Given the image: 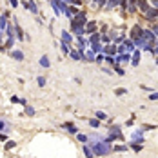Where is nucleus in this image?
<instances>
[{
  "label": "nucleus",
  "mask_w": 158,
  "mask_h": 158,
  "mask_svg": "<svg viewBox=\"0 0 158 158\" xmlns=\"http://www.w3.org/2000/svg\"><path fill=\"white\" fill-rule=\"evenodd\" d=\"M15 40H16V36H15V35H6V42H4V46H6V49H7V51H11V49H13Z\"/></svg>",
  "instance_id": "f3484780"
},
{
  "label": "nucleus",
  "mask_w": 158,
  "mask_h": 158,
  "mask_svg": "<svg viewBox=\"0 0 158 158\" xmlns=\"http://www.w3.org/2000/svg\"><path fill=\"white\" fill-rule=\"evenodd\" d=\"M13 24H15V33H16V40H26V33H24V29L18 26V20H16V16H13Z\"/></svg>",
  "instance_id": "1a4fd4ad"
},
{
  "label": "nucleus",
  "mask_w": 158,
  "mask_h": 158,
  "mask_svg": "<svg viewBox=\"0 0 158 158\" xmlns=\"http://www.w3.org/2000/svg\"><path fill=\"white\" fill-rule=\"evenodd\" d=\"M24 113L27 114V117H35V114H36V111L31 107V105H24Z\"/></svg>",
  "instance_id": "c85d7f7f"
},
{
  "label": "nucleus",
  "mask_w": 158,
  "mask_h": 158,
  "mask_svg": "<svg viewBox=\"0 0 158 158\" xmlns=\"http://www.w3.org/2000/svg\"><path fill=\"white\" fill-rule=\"evenodd\" d=\"M151 31H153V33L158 36V24H156V22H153V24H151Z\"/></svg>",
  "instance_id": "79ce46f5"
},
{
  "label": "nucleus",
  "mask_w": 158,
  "mask_h": 158,
  "mask_svg": "<svg viewBox=\"0 0 158 158\" xmlns=\"http://www.w3.org/2000/svg\"><path fill=\"white\" fill-rule=\"evenodd\" d=\"M60 36H62V42H66V44H67L69 47H73V36H71V33H69L67 29H64V31H62V33H60Z\"/></svg>",
  "instance_id": "4468645a"
},
{
  "label": "nucleus",
  "mask_w": 158,
  "mask_h": 158,
  "mask_svg": "<svg viewBox=\"0 0 158 158\" xmlns=\"http://www.w3.org/2000/svg\"><path fill=\"white\" fill-rule=\"evenodd\" d=\"M4 42H6V31L0 29V44H4Z\"/></svg>",
  "instance_id": "37998d69"
},
{
  "label": "nucleus",
  "mask_w": 158,
  "mask_h": 158,
  "mask_svg": "<svg viewBox=\"0 0 158 158\" xmlns=\"http://www.w3.org/2000/svg\"><path fill=\"white\" fill-rule=\"evenodd\" d=\"M114 94H117V97H124V94H127V89L125 87H117L114 89Z\"/></svg>",
  "instance_id": "473e14b6"
},
{
  "label": "nucleus",
  "mask_w": 158,
  "mask_h": 158,
  "mask_svg": "<svg viewBox=\"0 0 158 158\" xmlns=\"http://www.w3.org/2000/svg\"><path fill=\"white\" fill-rule=\"evenodd\" d=\"M6 129H9V124L4 118H0V131H6Z\"/></svg>",
  "instance_id": "c9c22d12"
},
{
  "label": "nucleus",
  "mask_w": 158,
  "mask_h": 158,
  "mask_svg": "<svg viewBox=\"0 0 158 158\" xmlns=\"http://www.w3.org/2000/svg\"><path fill=\"white\" fill-rule=\"evenodd\" d=\"M64 2L69 6H82V0H64Z\"/></svg>",
  "instance_id": "e433bc0d"
},
{
  "label": "nucleus",
  "mask_w": 158,
  "mask_h": 158,
  "mask_svg": "<svg viewBox=\"0 0 158 158\" xmlns=\"http://www.w3.org/2000/svg\"><path fill=\"white\" fill-rule=\"evenodd\" d=\"M142 38H144V40H147V42H153V44H154L158 36L153 33V31H151V27H149V29H144V31H142Z\"/></svg>",
  "instance_id": "9d476101"
},
{
  "label": "nucleus",
  "mask_w": 158,
  "mask_h": 158,
  "mask_svg": "<svg viewBox=\"0 0 158 158\" xmlns=\"http://www.w3.org/2000/svg\"><path fill=\"white\" fill-rule=\"evenodd\" d=\"M124 46H125V49H127L129 53H133V51L136 49V46H134V40H131V38H125V40H124Z\"/></svg>",
  "instance_id": "412c9836"
},
{
  "label": "nucleus",
  "mask_w": 158,
  "mask_h": 158,
  "mask_svg": "<svg viewBox=\"0 0 158 158\" xmlns=\"http://www.w3.org/2000/svg\"><path fill=\"white\" fill-rule=\"evenodd\" d=\"M125 127H133V120H127V122H125Z\"/></svg>",
  "instance_id": "8fccbe9b"
},
{
  "label": "nucleus",
  "mask_w": 158,
  "mask_h": 158,
  "mask_svg": "<svg viewBox=\"0 0 158 158\" xmlns=\"http://www.w3.org/2000/svg\"><path fill=\"white\" fill-rule=\"evenodd\" d=\"M20 4H22L29 13H33V15H38V13H40V11H38V7H36V4L33 2V0H22Z\"/></svg>",
  "instance_id": "20e7f679"
},
{
  "label": "nucleus",
  "mask_w": 158,
  "mask_h": 158,
  "mask_svg": "<svg viewBox=\"0 0 158 158\" xmlns=\"http://www.w3.org/2000/svg\"><path fill=\"white\" fill-rule=\"evenodd\" d=\"M154 62H156V66H158V56H154Z\"/></svg>",
  "instance_id": "603ef678"
},
{
  "label": "nucleus",
  "mask_w": 158,
  "mask_h": 158,
  "mask_svg": "<svg viewBox=\"0 0 158 158\" xmlns=\"http://www.w3.org/2000/svg\"><path fill=\"white\" fill-rule=\"evenodd\" d=\"M100 122H102L100 118H97V117H94V118H91V120H89V125H91L93 129H98V127H100Z\"/></svg>",
  "instance_id": "bb28decb"
},
{
  "label": "nucleus",
  "mask_w": 158,
  "mask_h": 158,
  "mask_svg": "<svg viewBox=\"0 0 158 158\" xmlns=\"http://www.w3.org/2000/svg\"><path fill=\"white\" fill-rule=\"evenodd\" d=\"M91 147H93L94 156H107V154H111V151H113L111 144H107L104 138H102V140H97V142H91Z\"/></svg>",
  "instance_id": "f257e3e1"
},
{
  "label": "nucleus",
  "mask_w": 158,
  "mask_h": 158,
  "mask_svg": "<svg viewBox=\"0 0 158 158\" xmlns=\"http://www.w3.org/2000/svg\"><path fill=\"white\" fill-rule=\"evenodd\" d=\"M36 84H38V87H44L46 84H47V78L46 76H38L36 78Z\"/></svg>",
  "instance_id": "f704fd0d"
},
{
  "label": "nucleus",
  "mask_w": 158,
  "mask_h": 158,
  "mask_svg": "<svg viewBox=\"0 0 158 158\" xmlns=\"http://www.w3.org/2000/svg\"><path fill=\"white\" fill-rule=\"evenodd\" d=\"M129 144H145V138H144V131H142V129H138V131H136V133L131 136Z\"/></svg>",
  "instance_id": "423d86ee"
},
{
  "label": "nucleus",
  "mask_w": 158,
  "mask_h": 158,
  "mask_svg": "<svg viewBox=\"0 0 158 158\" xmlns=\"http://www.w3.org/2000/svg\"><path fill=\"white\" fill-rule=\"evenodd\" d=\"M109 36H111V40H114V38H117L118 36V33H117V31H109V33H107Z\"/></svg>",
  "instance_id": "49530a36"
},
{
  "label": "nucleus",
  "mask_w": 158,
  "mask_h": 158,
  "mask_svg": "<svg viewBox=\"0 0 158 158\" xmlns=\"http://www.w3.org/2000/svg\"><path fill=\"white\" fill-rule=\"evenodd\" d=\"M142 31H144L142 24H134V26L131 27V31H129V38H131V40H138V38L142 36Z\"/></svg>",
  "instance_id": "f03ea898"
},
{
  "label": "nucleus",
  "mask_w": 158,
  "mask_h": 158,
  "mask_svg": "<svg viewBox=\"0 0 158 158\" xmlns=\"http://www.w3.org/2000/svg\"><path fill=\"white\" fill-rule=\"evenodd\" d=\"M140 129H142V131H154L156 125H154V124H145V125H142Z\"/></svg>",
  "instance_id": "72a5a7b5"
},
{
  "label": "nucleus",
  "mask_w": 158,
  "mask_h": 158,
  "mask_svg": "<svg viewBox=\"0 0 158 158\" xmlns=\"http://www.w3.org/2000/svg\"><path fill=\"white\" fill-rule=\"evenodd\" d=\"M97 29H98V22H97V20H87V24H86V35L94 33Z\"/></svg>",
  "instance_id": "f8f14e48"
},
{
  "label": "nucleus",
  "mask_w": 158,
  "mask_h": 158,
  "mask_svg": "<svg viewBox=\"0 0 158 158\" xmlns=\"http://www.w3.org/2000/svg\"><path fill=\"white\" fill-rule=\"evenodd\" d=\"M86 2H89V0H86Z\"/></svg>",
  "instance_id": "864d4df0"
},
{
  "label": "nucleus",
  "mask_w": 158,
  "mask_h": 158,
  "mask_svg": "<svg viewBox=\"0 0 158 158\" xmlns=\"http://www.w3.org/2000/svg\"><path fill=\"white\" fill-rule=\"evenodd\" d=\"M102 71L105 73V75H113V73H114V71H111V69H107V67H102Z\"/></svg>",
  "instance_id": "09e8293b"
},
{
  "label": "nucleus",
  "mask_w": 158,
  "mask_h": 158,
  "mask_svg": "<svg viewBox=\"0 0 158 158\" xmlns=\"http://www.w3.org/2000/svg\"><path fill=\"white\" fill-rule=\"evenodd\" d=\"M40 67H44V69H47V67H51V60H49V56L47 55H42L40 56Z\"/></svg>",
  "instance_id": "aec40b11"
},
{
  "label": "nucleus",
  "mask_w": 158,
  "mask_h": 158,
  "mask_svg": "<svg viewBox=\"0 0 158 158\" xmlns=\"http://www.w3.org/2000/svg\"><path fill=\"white\" fill-rule=\"evenodd\" d=\"M127 11H129V15L138 11V4H136V0H127Z\"/></svg>",
  "instance_id": "6ab92c4d"
},
{
  "label": "nucleus",
  "mask_w": 158,
  "mask_h": 158,
  "mask_svg": "<svg viewBox=\"0 0 158 158\" xmlns=\"http://www.w3.org/2000/svg\"><path fill=\"white\" fill-rule=\"evenodd\" d=\"M94 58H97V53H94L91 47H87L86 49V60L87 62H94Z\"/></svg>",
  "instance_id": "5701e85b"
},
{
  "label": "nucleus",
  "mask_w": 158,
  "mask_h": 158,
  "mask_svg": "<svg viewBox=\"0 0 158 158\" xmlns=\"http://www.w3.org/2000/svg\"><path fill=\"white\" fill-rule=\"evenodd\" d=\"M82 153H84V156H87V158L94 156V153H93V147H91V145H87V144H84V147H82Z\"/></svg>",
  "instance_id": "4be33fe9"
},
{
  "label": "nucleus",
  "mask_w": 158,
  "mask_h": 158,
  "mask_svg": "<svg viewBox=\"0 0 158 158\" xmlns=\"http://www.w3.org/2000/svg\"><path fill=\"white\" fill-rule=\"evenodd\" d=\"M149 100H158V91H151V94H149Z\"/></svg>",
  "instance_id": "a19ab883"
},
{
  "label": "nucleus",
  "mask_w": 158,
  "mask_h": 158,
  "mask_svg": "<svg viewBox=\"0 0 158 158\" xmlns=\"http://www.w3.org/2000/svg\"><path fill=\"white\" fill-rule=\"evenodd\" d=\"M9 56H11L13 60H16V62H22L24 60V51L22 49H11L9 51Z\"/></svg>",
  "instance_id": "9b49d317"
},
{
  "label": "nucleus",
  "mask_w": 158,
  "mask_h": 158,
  "mask_svg": "<svg viewBox=\"0 0 158 158\" xmlns=\"http://www.w3.org/2000/svg\"><path fill=\"white\" fill-rule=\"evenodd\" d=\"M7 140H9V136H7V134H4L2 131H0V142H7Z\"/></svg>",
  "instance_id": "a18cd8bd"
},
{
  "label": "nucleus",
  "mask_w": 158,
  "mask_h": 158,
  "mask_svg": "<svg viewBox=\"0 0 158 158\" xmlns=\"http://www.w3.org/2000/svg\"><path fill=\"white\" fill-rule=\"evenodd\" d=\"M9 4H11V7H13V9H16V7L20 6V2H18V0H9Z\"/></svg>",
  "instance_id": "c03bdc74"
},
{
  "label": "nucleus",
  "mask_w": 158,
  "mask_h": 158,
  "mask_svg": "<svg viewBox=\"0 0 158 158\" xmlns=\"http://www.w3.org/2000/svg\"><path fill=\"white\" fill-rule=\"evenodd\" d=\"M127 149H129V145H114L113 147L114 153H124V151H127Z\"/></svg>",
  "instance_id": "7c9ffc66"
},
{
  "label": "nucleus",
  "mask_w": 158,
  "mask_h": 158,
  "mask_svg": "<svg viewBox=\"0 0 158 158\" xmlns=\"http://www.w3.org/2000/svg\"><path fill=\"white\" fill-rule=\"evenodd\" d=\"M104 53L105 55H111V56H117L118 55V46L114 44V42H111V44L104 46Z\"/></svg>",
  "instance_id": "39448f33"
},
{
  "label": "nucleus",
  "mask_w": 158,
  "mask_h": 158,
  "mask_svg": "<svg viewBox=\"0 0 158 158\" xmlns=\"http://www.w3.org/2000/svg\"><path fill=\"white\" fill-rule=\"evenodd\" d=\"M140 55H142V49H140V47H136V49L131 53V66H133V67H136V66L140 64Z\"/></svg>",
  "instance_id": "6e6552de"
},
{
  "label": "nucleus",
  "mask_w": 158,
  "mask_h": 158,
  "mask_svg": "<svg viewBox=\"0 0 158 158\" xmlns=\"http://www.w3.org/2000/svg\"><path fill=\"white\" fill-rule=\"evenodd\" d=\"M15 147H16V142H15V140L4 142V151H11V149H15Z\"/></svg>",
  "instance_id": "b1692460"
},
{
  "label": "nucleus",
  "mask_w": 158,
  "mask_h": 158,
  "mask_svg": "<svg viewBox=\"0 0 158 158\" xmlns=\"http://www.w3.org/2000/svg\"><path fill=\"white\" fill-rule=\"evenodd\" d=\"M100 40H102V44H104V46H107V44H111V42H113L111 36H109L107 33H102V35H100Z\"/></svg>",
  "instance_id": "a878e982"
},
{
  "label": "nucleus",
  "mask_w": 158,
  "mask_h": 158,
  "mask_svg": "<svg viewBox=\"0 0 158 158\" xmlns=\"http://www.w3.org/2000/svg\"><path fill=\"white\" fill-rule=\"evenodd\" d=\"M11 104H20V98L13 94V97H11Z\"/></svg>",
  "instance_id": "de8ad7c7"
},
{
  "label": "nucleus",
  "mask_w": 158,
  "mask_h": 158,
  "mask_svg": "<svg viewBox=\"0 0 158 158\" xmlns=\"http://www.w3.org/2000/svg\"><path fill=\"white\" fill-rule=\"evenodd\" d=\"M62 129H66V131H67V133H71V134H76V133H78L76 125L73 124V122H66V124H62Z\"/></svg>",
  "instance_id": "dca6fc26"
},
{
  "label": "nucleus",
  "mask_w": 158,
  "mask_h": 158,
  "mask_svg": "<svg viewBox=\"0 0 158 158\" xmlns=\"http://www.w3.org/2000/svg\"><path fill=\"white\" fill-rule=\"evenodd\" d=\"M144 18L147 20V22H154V20H158V7H149V11L144 13Z\"/></svg>",
  "instance_id": "7ed1b4c3"
},
{
  "label": "nucleus",
  "mask_w": 158,
  "mask_h": 158,
  "mask_svg": "<svg viewBox=\"0 0 158 158\" xmlns=\"http://www.w3.org/2000/svg\"><path fill=\"white\" fill-rule=\"evenodd\" d=\"M69 56H71L73 60H86V56H84L78 49H73V47L69 49Z\"/></svg>",
  "instance_id": "a211bd4d"
},
{
  "label": "nucleus",
  "mask_w": 158,
  "mask_h": 158,
  "mask_svg": "<svg viewBox=\"0 0 158 158\" xmlns=\"http://www.w3.org/2000/svg\"><path fill=\"white\" fill-rule=\"evenodd\" d=\"M131 145V149L134 151V153H140L142 149H144V144H129Z\"/></svg>",
  "instance_id": "2f4dec72"
},
{
  "label": "nucleus",
  "mask_w": 158,
  "mask_h": 158,
  "mask_svg": "<svg viewBox=\"0 0 158 158\" xmlns=\"http://www.w3.org/2000/svg\"><path fill=\"white\" fill-rule=\"evenodd\" d=\"M113 71L117 73V75H120V76H124V75H125V71L122 69V66H120V64H114V66H113Z\"/></svg>",
  "instance_id": "c756f323"
},
{
  "label": "nucleus",
  "mask_w": 158,
  "mask_h": 158,
  "mask_svg": "<svg viewBox=\"0 0 158 158\" xmlns=\"http://www.w3.org/2000/svg\"><path fill=\"white\" fill-rule=\"evenodd\" d=\"M94 117L100 118V120H105V118H107V114H105L104 111H97V113H94Z\"/></svg>",
  "instance_id": "4c0bfd02"
},
{
  "label": "nucleus",
  "mask_w": 158,
  "mask_h": 158,
  "mask_svg": "<svg viewBox=\"0 0 158 158\" xmlns=\"http://www.w3.org/2000/svg\"><path fill=\"white\" fill-rule=\"evenodd\" d=\"M151 53L154 56H158V38H156V42H154V46H153V49H151Z\"/></svg>",
  "instance_id": "ea45409f"
},
{
  "label": "nucleus",
  "mask_w": 158,
  "mask_h": 158,
  "mask_svg": "<svg viewBox=\"0 0 158 158\" xmlns=\"http://www.w3.org/2000/svg\"><path fill=\"white\" fill-rule=\"evenodd\" d=\"M62 4H64V0H51V7H53L55 16H60L62 15Z\"/></svg>",
  "instance_id": "0eeeda50"
},
{
  "label": "nucleus",
  "mask_w": 158,
  "mask_h": 158,
  "mask_svg": "<svg viewBox=\"0 0 158 158\" xmlns=\"http://www.w3.org/2000/svg\"><path fill=\"white\" fill-rule=\"evenodd\" d=\"M76 140H78L80 144H87V142H89V136L84 134V133H76Z\"/></svg>",
  "instance_id": "393cba45"
},
{
  "label": "nucleus",
  "mask_w": 158,
  "mask_h": 158,
  "mask_svg": "<svg viewBox=\"0 0 158 158\" xmlns=\"http://www.w3.org/2000/svg\"><path fill=\"white\" fill-rule=\"evenodd\" d=\"M105 62H107V64L113 67L114 64H117V62H114V56H111V55H107V56H105Z\"/></svg>",
  "instance_id": "58836bf2"
},
{
  "label": "nucleus",
  "mask_w": 158,
  "mask_h": 158,
  "mask_svg": "<svg viewBox=\"0 0 158 158\" xmlns=\"http://www.w3.org/2000/svg\"><path fill=\"white\" fill-rule=\"evenodd\" d=\"M136 4H138V11L144 15V13H147L149 11V7H151V4L147 2V0H136Z\"/></svg>",
  "instance_id": "2eb2a0df"
},
{
  "label": "nucleus",
  "mask_w": 158,
  "mask_h": 158,
  "mask_svg": "<svg viewBox=\"0 0 158 158\" xmlns=\"http://www.w3.org/2000/svg\"><path fill=\"white\" fill-rule=\"evenodd\" d=\"M58 46H60V49H62V53H64V55H69V49H71V47L66 44V42H62V40H60V42H58Z\"/></svg>",
  "instance_id": "cd10ccee"
},
{
  "label": "nucleus",
  "mask_w": 158,
  "mask_h": 158,
  "mask_svg": "<svg viewBox=\"0 0 158 158\" xmlns=\"http://www.w3.org/2000/svg\"><path fill=\"white\" fill-rule=\"evenodd\" d=\"M109 133L114 134V138H117V140H125L124 134H122V131H120V125H111V127H109Z\"/></svg>",
  "instance_id": "ddd939ff"
},
{
  "label": "nucleus",
  "mask_w": 158,
  "mask_h": 158,
  "mask_svg": "<svg viewBox=\"0 0 158 158\" xmlns=\"http://www.w3.org/2000/svg\"><path fill=\"white\" fill-rule=\"evenodd\" d=\"M151 6L153 7H158V0H151Z\"/></svg>",
  "instance_id": "3c124183"
}]
</instances>
